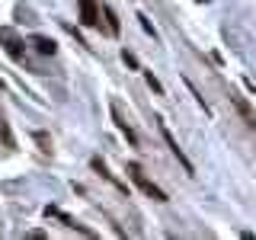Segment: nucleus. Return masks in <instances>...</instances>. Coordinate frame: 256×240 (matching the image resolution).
Returning <instances> with one entry per match:
<instances>
[{
    "mask_svg": "<svg viewBox=\"0 0 256 240\" xmlns=\"http://www.w3.org/2000/svg\"><path fill=\"white\" fill-rule=\"evenodd\" d=\"M128 173H132V180H134V182H138V186H141L144 192H148V196H150V198H154V202H166V192H164V189H160V186H154V182H150V180H148V176H144V170H141V166H138V164H128Z\"/></svg>",
    "mask_w": 256,
    "mask_h": 240,
    "instance_id": "nucleus-1",
    "label": "nucleus"
},
{
    "mask_svg": "<svg viewBox=\"0 0 256 240\" xmlns=\"http://www.w3.org/2000/svg\"><path fill=\"white\" fill-rule=\"evenodd\" d=\"M0 45H4V52L10 54L13 61H22V52H26V48H22V38L16 36V32H13L10 26H4V29H0Z\"/></svg>",
    "mask_w": 256,
    "mask_h": 240,
    "instance_id": "nucleus-2",
    "label": "nucleus"
},
{
    "mask_svg": "<svg viewBox=\"0 0 256 240\" xmlns=\"http://www.w3.org/2000/svg\"><path fill=\"white\" fill-rule=\"evenodd\" d=\"M160 134H164V141H166V148H170V150H173V154H176V160H180V164H182V170H186V173L192 176V173H196V166H192V160H189L186 154H182V148H180V141H176V138H173V132H170V128H166L164 122H160Z\"/></svg>",
    "mask_w": 256,
    "mask_h": 240,
    "instance_id": "nucleus-3",
    "label": "nucleus"
},
{
    "mask_svg": "<svg viewBox=\"0 0 256 240\" xmlns=\"http://www.w3.org/2000/svg\"><path fill=\"white\" fill-rule=\"evenodd\" d=\"M77 10H80V22H84V26H96V22H100V6H96V0H77Z\"/></svg>",
    "mask_w": 256,
    "mask_h": 240,
    "instance_id": "nucleus-4",
    "label": "nucleus"
},
{
    "mask_svg": "<svg viewBox=\"0 0 256 240\" xmlns=\"http://www.w3.org/2000/svg\"><path fill=\"white\" fill-rule=\"evenodd\" d=\"M230 100H234V106H237V112H240V116H244V122L250 125V128H256V112L250 109V102H246L244 96H230Z\"/></svg>",
    "mask_w": 256,
    "mask_h": 240,
    "instance_id": "nucleus-5",
    "label": "nucleus"
},
{
    "mask_svg": "<svg viewBox=\"0 0 256 240\" xmlns=\"http://www.w3.org/2000/svg\"><path fill=\"white\" fill-rule=\"evenodd\" d=\"M112 122H116V125H118V132H122L125 138H128V144H138V134H134V128L128 125L122 116H118V109H116V106H112Z\"/></svg>",
    "mask_w": 256,
    "mask_h": 240,
    "instance_id": "nucleus-6",
    "label": "nucleus"
},
{
    "mask_svg": "<svg viewBox=\"0 0 256 240\" xmlns=\"http://www.w3.org/2000/svg\"><path fill=\"white\" fill-rule=\"evenodd\" d=\"M32 45H36V52H38V54H54V48H58L48 36H36V38H32Z\"/></svg>",
    "mask_w": 256,
    "mask_h": 240,
    "instance_id": "nucleus-7",
    "label": "nucleus"
},
{
    "mask_svg": "<svg viewBox=\"0 0 256 240\" xmlns=\"http://www.w3.org/2000/svg\"><path fill=\"white\" fill-rule=\"evenodd\" d=\"M102 16H106V22H109V32H112V36H118V29H122V26H118V16L112 13L109 6H102Z\"/></svg>",
    "mask_w": 256,
    "mask_h": 240,
    "instance_id": "nucleus-8",
    "label": "nucleus"
},
{
    "mask_svg": "<svg viewBox=\"0 0 256 240\" xmlns=\"http://www.w3.org/2000/svg\"><path fill=\"white\" fill-rule=\"evenodd\" d=\"M148 84H150V90H154V93H164V86H160V80L154 74H148Z\"/></svg>",
    "mask_w": 256,
    "mask_h": 240,
    "instance_id": "nucleus-9",
    "label": "nucleus"
},
{
    "mask_svg": "<svg viewBox=\"0 0 256 240\" xmlns=\"http://www.w3.org/2000/svg\"><path fill=\"white\" fill-rule=\"evenodd\" d=\"M36 141L42 144V150H52V141H48V134H42V132H38V134H36Z\"/></svg>",
    "mask_w": 256,
    "mask_h": 240,
    "instance_id": "nucleus-10",
    "label": "nucleus"
},
{
    "mask_svg": "<svg viewBox=\"0 0 256 240\" xmlns=\"http://www.w3.org/2000/svg\"><path fill=\"white\" fill-rule=\"evenodd\" d=\"M122 58H125V64H128V68H138V58H134L132 52H122Z\"/></svg>",
    "mask_w": 256,
    "mask_h": 240,
    "instance_id": "nucleus-11",
    "label": "nucleus"
},
{
    "mask_svg": "<svg viewBox=\"0 0 256 240\" xmlns=\"http://www.w3.org/2000/svg\"><path fill=\"white\" fill-rule=\"evenodd\" d=\"M138 20H141V26H144V32H148V36H154V26H150V22H148V16H138Z\"/></svg>",
    "mask_w": 256,
    "mask_h": 240,
    "instance_id": "nucleus-12",
    "label": "nucleus"
},
{
    "mask_svg": "<svg viewBox=\"0 0 256 240\" xmlns=\"http://www.w3.org/2000/svg\"><path fill=\"white\" fill-rule=\"evenodd\" d=\"M0 90H4V80H0Z\"/></svg>",
    "mask_w": 256,
    "mask_h": 240,
    "instance_id": "nucleus-13",
    "label": "nucleus"
},
{
    "mask_svg": "<svg viewBox=\"0 0 256 240\" xmlns=\"http://www.w3.org/2000/svg\"><path fill=\"white\" fill-rule=\"evenodd\" d=\"M198 4H205V0H198Z\"/></svg>",
    "mask_w": 256,
    "mask_h": 240,
    "instance_id": "nucleus-14",
    "label": "nucleus"
}]
</instances>
